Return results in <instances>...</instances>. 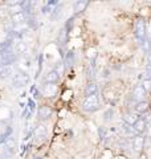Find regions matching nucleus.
Segmentation results:
<instances>
[{"instance_id":"1","label":"nucleus","mask_w":151,"mask_h":159,"mask_svg":"<svg viewBox=\"0 0 151 159\" xmlns=\"http://www.w3.org/2000/svg\"><path fill=\"white\" fill-rule=\"evenodd\" d=\"M99 109V97L97 94H92V96H86L82 101V110L88 113H93Z\"/></svg>"},{"instance_id":"2","label":"nucleus","mask_w":151,"mask_h":159,"mask_svg":"<svg viewBox=\"0 0 151 159\" xmlns=\"http://www.w3.org/2000/svg\"><path fill=\"white\" fill-rule=\"evenodd\" d=\"M134 29H135V37H137L140 43H143L146 40V21L143 19H138L135 21V25H134Z\"/></svg>"},{"instance_id":"3","label":"nucleus","mask_w":151,"mask_h":159,"mask_svg":"<svg viewBox=\"0 0 151 159\" xmlns=\"http://www.w3.org/2000/svg\"><path fill=\"white\" fill-rule=\"evenodd\" d=\"M28 82H29V76L25 72H20L12 77V86L16 89L25 86Z\"/></svg>"},{"instance_id":"4","label":"nucleus","mask_w":151,"mask_h":159,"mask_svg":"<svg viewBox=\"0 0 151 159\" xmlns=\"http://www.w3.org/2000/svg\"><path fill=\"white\" fill-rule=\"evenodd\" d=\"M28 13L27 12H17V13H11L9 15V19H11V21L13 24H24V23H27V20H28Z\"/></svg>"},{"instance_id":"5","label":"nucleus","mask_w":151,"mask_h":159,"mask_svg":"<svg viewBox=\"0 0 151 159\" xmlns=\"http://www.w3.org/2000/svg\"><path fill=\"white\" fill-rule=\"evenodd\" d=\"M144 96H146L144 88L140 85V84L135 85L134 89H133V92H131V98L135 99L137 102H139V101H143V97H144Z\"/></svg>"},{"instance_id":"6","label":"nucleus","mask_w":151,"mask_h":159,"mask_svg":"<svg viewBox=\"0 0 151 159\" xmlns=\"http://www.w3.org/2000/svg\"><path fill=\"white\" fill-rule=\"evenodd\" d=\"M131 127L138 135H140V134H143L146 130H147V122H146L143 118H138V121L135 122Z\"/></svg>"},{"instance_id":"7","label":"nucleus","mask_w":151,"mask_h":159,"mask_svg":"<svg viewBox=\"0 0 151 159\" xmlns=\"http://www.w3.org/2000/svg\"><path fill=\"white\" fill-rule=\"evenodd\" d=\"M52 113H53V110L49 106H40L37 110V117H39V119L44 121V119H48L52 116Z\"/></svg>"},{"instance_id":"8","label":"nucleus","mask_w":151,"mask_h":159,"mask_svg":"<svg viewBox=\"0 0 151 159\" xmlns=\"http://www.w3.org/2000/svg\"><path fill=\"white\" fill-rule=\"evenodd\" d=\"M47 134H48V129L45 125H37L36 127H34V130H33V135L39 138V139H43L47 137Z\"/></svg>"},{"instance_id":"9","label":"nucleus","mask_w":151,"mask_h":159,"mask_svg":"<svg viewBox=\"0 0 151 159\" xmlns=\"http://www.w3.org/2000/svg\"><path fill=\"white\" fill-rule=\"evenodd\" d=\"M144 146V137L142 135H135L133 138V148L135 151H140Z\"/></svg>"},{"instance_id":"10","label":"nucleus","mask_w":151,"mask_h":159,"mask_svg":"<svg viewBox=\"0 0 151 159\" xmlns=\"http://www.w3.org/2000/svg\"><path fill=\"white\" fill-rule=\"evenodd\" d=\"M58 80H60V73L56 70V69L48 72L47 76H45V81H47L48 84H56Z\"/></svg>"},{"instance_id":"11","label":"nucleus","mask_w":151,"mask_h":159,"mask_svg":"<svg viewBox=\"0 0 151 159\" xmlns=\"http://www.w3.org/2000/svg\"><path fill=\"white\" fill-rule=\"evenodd\" d=\"M89 2H86V0H78V2H76L73 4V11L74 13H81L85 11V8L88 7Z\"/></svg>"},{"instance_id":"12","label":"nucleus","mask_w":151,"mask_h":159,"mask_svg":"<svg viewBox=\"0 0 151 159\" xmlns=\"http://www.w3.org/2000/svg\"><path fill=\"white\" fill-rule=\"evenodd\" d=\"M123 121H125L126 125L133 126L134 123L138 121V117L135 116V114H133V113H125L123 114Z\"/></svg>"},{"instance_id":"13","label":"nucleus","mask_w":151,"mask_h":159,"mask_svg":"<svg viewBox=\"0 0 151 159\" xmlns=\"http://www.w3.org/2000/svg\"><path fill=\"white\" fill-rule=\"evenodd\" d=\"M134 109H135V111H137V113H140V114L147 113V111H149V103L146 102V101H139V102L135 103Z\"/></svg>"},{"instance_id":"14","label":"nucleus","mask_w":151,"mask_h":159,"mask_svg":"<svg viewBox=\"0 0 151 159\" xmlns=\"http://www.w3.org/2000/svg\"><path fill=\"white\" fill-rule=\"evenodd\" d=\"M13 73L12 66H2L0 65V80H6Z\"/></svg>"},{"instance_id":"15","label":"nucleus","mask_w":151,"mask_h":159,"mask_svg":"<svg viewBox=\"0 0 151 159\" xmlns=\"http://www.w3.org/2000/svg\"><path fill=\"white\" fill-rule=\"evenodd\" d=\"M27 51V44L21 40H19V41L15 44V54H21Z\"/></svg>"},{"instance_id":"16","label":"nucleus","mask_w":151,"mask_h":159,"mask_svg":"<svg viewBox=\"0 0 151 159\" xmlns=\"http://www.w3.org/2000/svg\"><path fill=\"white\" fill-rule=\"evenodd\" d=\"M97 90H98V88H97V85H95L94 82H89L88 85L85 86V94H86V96L97 94Z\"/></svg>"},{"instance_id":"17","label":"nucleus","mask_w":151,"mask_h":159,"mask_svg":"<svg viewBox=\"0 0 151 159\" xmlns=\"http://www.w3.org/2000/svg\"><path fill=\"white\" fill-rule=\"evenodd\" d=\"M43 92H44V94H45V96H48V97H52L53 94H54V92H56V86H54V84H47Z\"/></svg>"},{"instance_id":"18","label":"nucleus","mask_w":151,"mask_h":159,"mask_svg":"<svg viewBox=\"0 0 151 159\" xmlns=\"http://www.w3.org/2000/svg\"><path fill=\"white\" fill-rule=\"evenodd\" d=\"M4 145H6V147L9 151H13L15 148H16V141H15L12 137H8L6 141H4Z\"/></svg>"},{"instance_id":"19","label":"nucleus","mask_w":151,"mask_h":159,"mask_svg":"<svg viewBox=\"0 0 151 159\" xmlns=\"http://www.w3.org/2000/svg\"><path fill=\"white\" fill-rule=\"evenodd\" d=\"M140 85L144 88V90H146V92L150 90V89H151V78H144V80H143V82L140 84Z\"/></svg>"},{"instance_id":"20","label":"nucleus","mask_w":151,"mask_h":159,"mask_svg":"<svg viewBox=\"0 0 151 159\" xmlns=\"http://www.w3.org/2000/svg\"><path fill=\"white\" fill-rule=\"evenodd\" d=\"M73 61H74V54H73V52H68V54H66V65L70 66L73 64Z\"/></svg>"},{"instance_id":"21","label":"nucleus","mask_w":151,"mask_h":159,"mask_svg":"<svg viewBox=\"0 0 151 159\" xmlns=\"http://www.w3.org/2000/svg\"><path fill=\"white\" fill-rule=\"evenodd\" d=\"M60 43H61V44H65V41H66V32H65L64 31V29H62V31H61V33H60Z\"/></svg>"},{"instance_id":"22","label":"nucleus","mask_w":151,"mask_h":159,"mask_svg":"<svg viewBox=\"0 0 151 159\" xmlns=\"http://www.w3.org/2000/svg\"><path fill=\"white\" fill-rule=\"evenodd\" d=\"M142 45H143V48H144V51H150L151 49V43H150V40H144V41L142 43Z\"/></svg>"},{"instance_id":"23","label":"nucleus","mask_w":151,"mask_h":159,"mask_svg":"<svg viewBox=\"0 0 151 159\" xmlns=\"http://www.w3.org/2000/svg\"><path fill=\"white\" fill-rule=\"evenodd\" d=\"M34 101H32V99H29L28 101V109H29V113H33L34 111Z\"/></svg>"},{"instance_id":"24","label":"nucleus","mask_w":151,"mask_h":159,"mask_svg":"<svg viewBox=\"0 0 151 159\" xmlns=\"http://www.w3.org/2000/svg\"><path fill=\"white\" fill-rule=\"evenodd\" d=\"M8 13H9V11L7 8H0V17H6Z\"/></svg>"},{"instance_id":"25","label":"nucleus","mask_w":151,"mask_h":159,"mask_svg":"<svg viewBox=\"0 0 151 159\" xmlns=\"http://www.w3.org/2000/svg\"><path fill=\"white\" fill-rule=\"evenodd\" d=\"M146 73H147V77L146 78H151V64L149 62L147 66H146Z\"/></svg>"},{"instance_id":"26","label":"nucleus","mask_w":151,"mask_h":159,"mask_svg":"<svg viewBox=\"0 0 151 159\" xmlns=\"http://www.w3.org/2000/svg\"><path fill=\"white\" fill-rule=\"evenodd\" d=\"M60 13H61V9H60V8H56V9H54V15H52V17H53V19L60 17Z\"/></svg>"},{"instance_id":"27","label":"nucleus","mask_w":151,"mask_h":159,"mask_svg":"<svg viewBox=\"0 0 151 159\" xmlns=\"http://www.w3.org/2000/svg\"><path fill=\"white\" fill-rule=\"evenodd\" d=\"M34 159H41V158H34Z\"/></svg>"},{"instance_id":"28","label":"nucleus","mask_w":151,"mask_h":159,"mask_svg":"<svg viewBox=\"0 0 151 159\" xmlns=\"http://www.w3.org/2000/svg\"><path fill=\"white\" fill-rule=\"evenodd\" d=\"M150 138H151V131H150Z\"/></svg>"}]
</instances>
